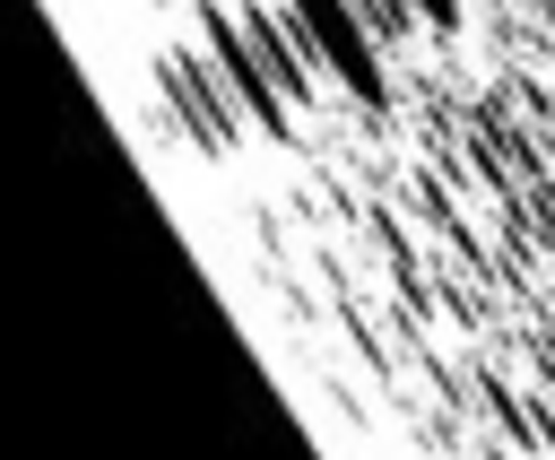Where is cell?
Listing matches in <instances>:
<instances>
[{
	"mask_svg": "<svg viewBox=\"0 0 555 460\" xmlns=\"http://www.w3.org/2000/svg\"><path fill=\"white\" fill-rule=\"evenodd\" d=\"M156 95H165L173 130H182L191 148H208V156H225V148L251 130V104H243L234 69L208 52V35H199V43H165V52H156Z\"/></svg>",
	"mask_w": 555,
	"mask_h": 460,
	"instance_id": "obj_1",
	"label": "cell"
},
{
	"mask_svg": "<svg viewBox=\"0 0 555 460\" xmlns=\"http://www.w3.org/2000/svg\"><path fill=\"white\" fill-rule=\"evenodd\" d=\"M286 9V26L304 35V52L321 61V78L338 87V95H356L364 113H390V69H382V43L364 35V17L347 9V0H278Z\"/></svg>",
	"mask_w": 555,
	"mask_h": 460,
	"instance_id": "obj_2",
	"label": "cell"
},
{
	"mask_svg": "<svg viewBox=\"0 0 555 460\" xmlns=\"http://www.w3.org/2000/svg\"><path fill=\"white\" fill-rule=\"evenodd\" d=\"M225 17H234V35H243V52L260 61V78L278 87V104H286V113H304V104L321 95V61H312V52H304V35L286 26V9H269V0H234Z\"/></svg>",
	"mask_w": 555,
	"mask_h": 460,
	"instance_id": "obj_3",
	"label": "cell"
},
{
	"mask_svg": "<svg viewBox=\"0 0 555 460\" xmlns=\"http://www.w3.org/2000/svg\"><path fill=\"white\" fill-rule=\"evenodd\" d=\"M199 35H208V52L234 69V87H243V104H251V130H260V139H295V113H286V104H278V87L260 78V61L243 52L234 17H225V9H199Z\"/></svg>",
	"mask_w": 555,
	"mask_h": 460,
	"instance_id": "obj_4",
	"label": "cell"
},
{
	"mask_svg": "<svg viewBox=\"0 0 555 460\" xmlns=\"http://www.w3.org/2000/svg\"><path fill=\"white\" fill-rule=\"evenodd\" d=\"M347 9H356V17H364V35H373V43H382V52H390V43H408V35H416V26H425V17H416V9H408V0H347Z\"/></svg>",
	"mask_w": 555,
	"mask_h": 460,
	"instance_id": "obj_5",
	"label": "cell"
},
{
	"mask_svg": "<svg viewBox=\"0 0 555 460\" xmlns=\"http://www.w3.org/2000/svg\"><path fill=\"white\" fill-rule=\"evenodd\" d=\"M408 9H416L434 35H460V0H408Z\"/></svg>",
	"mask_w": 555,
	"mask_h": 460,
	"instance_id": "obj_6",
	"label": "cell"
},
{
	"mask_svg": "<svg viewBox=\"0 0 555 460\" xmlns=\"http://www.w3.org/2000/svg\"><path fill=\"white\" fill-rule=\"evenodd\" d=\"M546 399H555V391H546Z\"/></svg>",
	"mask_w": 555,
	"mask_h": 460,
	"instance_id": "obj_7",
	"label": "cell"
}]
</instances>
